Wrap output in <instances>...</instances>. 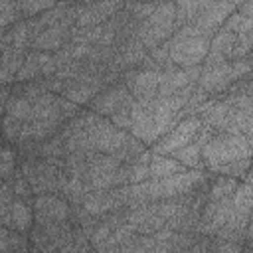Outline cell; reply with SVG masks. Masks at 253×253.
I'll return each instance as SVG.
<instances>
[{"instance_id":"obj_14","label":"cell","mask_w":253,"mask_h":253,"mask_svg":"<svg viewBox=\"0 0 253 253\" xmlns=\"http://www.w3.org/2000/svg\"><path fill=\"white\" fill-rule=\"evenodd\" d=\"M55 71L57 69H55L51 53L30 49L24 57V63H22L18 75H16V83H26V81H34V79L51 77Z\"/></svg>"},{"instance_id":"obj_26","label":"cell","mask_w":253,"mask_h":253,"mask_svg":"<svg viewBox=\"0 0 253 253\" xmlns=\"http://www.w3.org/2000/svg\"><path fill=\"white\" fill-rule=\"evenodd\" d=\"M2 140H4V138H2V132H0V144H2Z\"/></svg>"},{"instance_id":"obj_9","label":"cell","mask_w":253,"mask_h":253,"mask_svg":"<svg viewBox=\"0 0 253 253\" xmlns=\"http://www.w3.org/2000/svg\"><path fill=\"white\" fill-rule=\"evenodd\" d=\"M73 26H75V2L71 4L69 12H67L59 22L51 24L49 28H45L43 32H40V34L34 38L30 49L47 51V53H53V51L61 49V47L69 42Z\"/></svg>"},{"instance_id":"obj_15","label":"cell","mask_w":253,"mask_h":253,"mask_svg":"<svg viewBox=\"0 0 253 253\" xmlns=\"http://www.w3.org/2000/svg\"><path fill=\"white\" fill-rule=\"evenodd\" d=\"M28 51L16 49L12 45H4L0 51V85H8L12 81H16V75L24 63Z\"/></svg>"},{"instance_id":"obj_20","label":"cell","mask_w":253,"mask_h":253,"mask_svg":"<svg viewBox=\"0 0 253 253\" xmlns=\"http://www.w3.org/2000/svg\"><path fill=\"white\" fill-rule=\"evenodd\" d=\"M12 202H14L12 188H10L8 182H2L0 184V225L2 227H8V229H14L12 227V215H10Z\"/></svg>"},{"instance_id":"obj_5","label":"cell","mask_w":253,"mask_h":253,"mask_svg":"<svg viewBox=\"0 0 253 253\" xmlns=\"http://www.w3.org/2000/svg\"><path fill=\"white\" fill-rule=\"evenodd\" d=\"M202 160L210 174H215L231 162L251 160V138L217 132L202 146Z\"/></svg>"},{"instance_id":"obj_25","label":"cell","mask_w":253,"mask_h":253,"mask_svg":"<svg viewBox=\"0 0 253 253\" xmlns=\"http://www.w3.org/2000/svg\"><path fill=\"white\" fill-rule=\"evenodd\" d=\"M28 253H42V251H38L34 245H30V249H28Z\"/></svg>"},{"instance_id":"obj_3","label":"cell","mask_w":253,"mask_h":253,"mask_svg":"<svg viewBox=\"0 0 253 253\" xmlns=\"http://www.w3.org/2000/svg\"><path fill=\"white\" fill-rule=\"evenodd\" d=\"M210 40H211L210 34L198 30L192 24L178 28L176 34L168 42H164L168 63L180 69L202 65L210 51Z\"/></svg>"},{"instance_id":"obj_4","label":"cell","mask_w":253,"mask_h":253,"mask_svg":"<svg viewBox=\"0 0 253 253\" xmlns=\"http://www.w3.org/2000/svg\"><path fill=\"white\" fill-rule=\"evenodd\" d=\"M18 168L26 178L34 196L42 194H57L61 196L67 184L65 162L63 158H20Z\"/></svg>"},{"instance_id":"obj_24","label":"cell","mask_w":253,"mask_h":253,"mask_svg":"<svg viewBox=\"0 0 253 253\" xmlns=\"http://www.w3.org/2000/svg\"><path fill=\"white\" fill-rule=\"evenodd\" d=\"M8 97H10V87H8V85H0V121H2L4 113H6Z\"/></svg>"},{"instance_id":"obj_21","label":"cell","mask_w":253,"mask_h":253,"mask_svg":"<svg viewBox=\"0 0 253 253\" xmlns=\"http://www.w3.org/2000/svg\"><path fill=\"white\" fill-rule=\"evenodd\" d=\"M22 16L18 12L16 2H0V38L8 28H12L16 22H20Z\"/></svg>"},{"instance_id":"obj_8","label":"cell","mask_w":253,"mask_h":253,"mask_svg":"<svg viewBox=\"0 0 253 253\" xmlns=\"http://www.w3.org/2000/svg\"><path fill=\"white\" fill-rule=\"evenodd\" d=\"M87 213L103 217L107 213H113L117 210L128 208L130 206V196H128V184L126 186H119V188H111V190H97V192H89L83 196L81 204H79Z\"/></svg>"},{"instance_id":"obj_16","label":"cell","mask_w":253,"mask_h":253,"mask_svg":"<svg viewBox=\"0 0 253 253\" xmlns=\"http://www.w3.org/2000/svg\"><path fill=\"white\" fill-rule=\"evenodd\" d=\"M32 204H34V202L14 198V202H12V210H10L14 231L24 233V235L30 233V229H32V225H34V210H32Z\"/></svg>"},{"instance_id":"obj_23","label":"cell","mask_w":253,"mask_h":253,"mask_svg":"<svg viewBox=\"0 0 253 253\" xmlns=\"http://www.w3.org/2000/svg\"><path fill=\"white\" fill-rule=\"evenodd\" d=\"M16 6H18V12H20L22 20H30V18H36L42 12L53 8L55 2H16Z\"/></svg>"},{"instance_id":"obj_12","label":"cell","mask_w":253,"mask_h":253,"mask_svg":"<svg viewBox=\"0 0 253 253\" xmlns=\"http://www.w3.org/2000/svg\"><path fill=\"white\" fill-rule=\"evenodd\" d=\"M134 103L132 95L128 93V89L125 87L123 81H117L109 87H105L91 103H89V111H93L95 115L99 117H113L117 111L125 109V107H130Z\"/></svg>"},{"instance_id":"obj_11","label":"cell","mask_w":253,"mask_h":253,"mask_svg":"<svg viewBox=\"0 0 253 253\" xmlns=\"http://www.w3.org/2000/svg\"><path fill=\"white\" fill-rule=\"evenodd\" d=\"M34 223L47 225V223H59L71 219V206L65 198L57 194H42L34 196Z\"/></svg>"},{"instance_id":"obj_2","label":"cell","mask_w":253,"mask_h":253,"mask_svg":"<svg viewBox=\"0 0 253 253\" xmlns=\"http://www.w3.org/2000/svg\"><path fill=\"white\" fill-rule=\"evenodd\" d=\"M253 111L237 109L221 95L208 99L200 105L194 117H200L202 125L211 128L213 132H225V134H239L251 138L253 134Z\"/></svg>"},{"instance_id":"obj_18","label":"cell","mask_w":253,"mask_h":253,"mask_svg":"<svg viewBox=\"0 0 253 253\" xmlns=\"http://www.w3.org/2000/svg\"><path fill=\"white\" fill-rule=\"evenodd\" d=\"M30 113H32V101L26 99L24 95H18L10 89V97H8V103H6V113L8 117L12 119H18V121H28L30 119Z\"/></svg>"},{"instance_id":"obj_19","label":"cell","mask_w":253,"mask_h":253,"mask_svg":"<svg viewBox=\"0 0 253 253\" xmlns=\"http://www.w3.org/2000/svg\"><path fill=\"white\" fill-rule=\"evenodd\" d=\"M18 170V154L12 144H0V178L6 182Z\"/></svg>"},{"instance_id":"obj_22","label":"cell","mask_w":253,"mask_h":253,"mask_svg":"<svg viewBox=\"0 0 253 253\" xmlns=\"http://www.w3.org/2000/svg\"><path fill=\"white\" fill-rule=\"evenodd\" d=\"M20 130H22V121L18 119H12L8 115L2 117L0 121V132H2V138L6 142H10L12 146L18 142V136H20Z\"/></svg>"},{"instance_id":"obj_1","label":"cell","mask_w":253,"mask_h":253,"mask_svg":"<svg viewBox=\"0 0 253 253\" xmlns=\"http://www.w3.org/2000/svg\"><path fill=\"white\" fill-rule=\"evenodd\" d=\"M196 85L184 89L178 95L170 97H154V99H140L132 103L130 109V125L128 134L140 140L144 146L154 144L164 138L184 117L182 109L194 91Z\"/></svg>"},{"instance_id":"obj_17","label":"cell","mask_w":253,"mask_h":253,"mask_svg":"<svg viewBox=\"0 0 253 253\" xmlns=\"http://www.w3.org/2000/svg\"><path fill=\"white\" fill-rule=\"evenodd\" d=\"M186 168L182 164H178L172 156H150L148 162V180H156V178H166L178 172H184Z\"/></svg>"},{"instance_id":"obj_27","label":"cell","mask_w":253,"mask_h":253,"mask_svg":"<svg viewBox=\"0 0 253 253\" xmlns=\"http://www.w3.org/2000/svg\"><path fill=\"white\" fill-rule=\"evenodd\" d=\"M0 51H2V49H0Z\"/></svg>"},{"instance_id":"obj_7","label":"cell","mask_w":253,"mask_h":253,"mask_svg":"<svg viewBox=\"0 0 253 253\" xmlns=\"http://www.w3.org/2000/svg\"><path fill=\"white\" fill-rule=\"evenodd\" d=\"M251 75V57L231 59L221 63H204L196 87L208 97L225 93L233 83Z\"/></svg>"},{"instance_id":"obj_13","label":"cell","mask_w":253,"mask_h":253,"mask_svg":"<svg viewBox=\"0 0 253 253\" xmlns=\"http://www.w3.org/2000/svg\"><path fill=\"white\" fill-rule=\"evenodd\" d=\"M123 2H79L75 4V26L77 28H93L105 24L119 10H123Z\"/></svg>"},{"instance_id":"obj_10","label":"cell","mask_w":253,"mask_h":253,"mask_svg":"<svg viewBox=\"0 0 253 253\" xmlns=\"http://www.w3.org/2000/svg\"><path fill=\"white\" fill-rule=\"evenodd\" d=\"M200 128H202L200 117H186V119H182L164 138H160L158 142L152 144L150 154H154V156H170V154H174L182 146L190 144L196 138V134L200 132Z\"/></svg>"},{"instance_id":"obj_6","label":"cell","mask_w":253,"mask_h":253,"mask_svg":"<svg viewBox=\"0 0 253 253\" xmlns=\"http://www.w3.org/2000/svg\"><path fill=\"white\" fill-rule=\"evenodd\" d=\"M178 30L176 24V6L174 2H156V8L136 26L134 38L146 49L152 51L154 47L168 42Z\"/></svg>"}]
</instances>
